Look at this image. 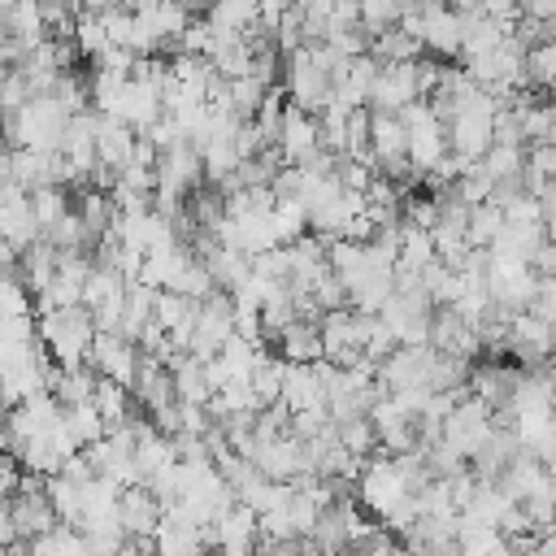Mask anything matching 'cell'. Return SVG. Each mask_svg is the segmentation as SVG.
<instances>
[{"instance_id":"cell-1","label":"cell","mask_w":556,"mask_h":556,"mask_svg":"<svg viewBox=\"0 0 556 556\" xmlns=\"http://www.w3.org/2000/svg\"><path fill=\"white\" fill-rule=\"evenodd\" d=\"M96 334V321L83 304H61V308H43L35 313V339L43 343V352L52 356V365L74 369L87 365V343Z\"/></svg>"},{"instance_id":"cell-2","label":"cell","mask_w":556,"mask_h":556,"mask_svg":"<svg viewBox=\"0 0 556 556\" xmlns=\"http://www.w3.org/2000/svg\"><path fill=\"white\" fill-rule=\"evenodd\" d=\"M65 104L43 91V96H30L22 109H13L9 117H0V130L9 135V143L17 148H56L61 143V126H65Z\"/></svg>"},{"instance_id":"cell-3","label":"cell","mask_w":556,"mask_h":556,"mask_svg":"<svg viewBox=\"0 0 556 556\" xmlns=\"http://www.w3.org/2000/svg\"><path fill=\"white\" fill-rule=\"evenodd\" d=\"M278 61L287 65V70H282V96H287L295 109H304V113H313V117H317V113L334 100V83H330L326 65H317V61H313L308 43H300V48L282 52Z\"/></svg>"},{"instance_id":"cell-4","label":"cell","mask_w":556,"mask_h":556,"mask_svg":"<svg viewBox=\"0 0 556 556\" xmlns=\"http://www.w3.org/2000/svg\"><path fill=\"white\" fill-rule=\"evenodd\" d=\"M400 122H404V156H408V165L417 174L434 169L443 161V152H447V139H443V122L430 109V100L417 96L413 104H404L400 109Z\"/></svg>"},{"instance_id":"cell-5","label":"cell","mask_w":556,"mask_h":556,"mask_svg":"<svg viewBox=\"0 0 556 556\" xmlns=\"http://www.w3.org/2000/svg\"><path fill=\"white\" fill-rule=\"evenodd\" d=\"M491 426H495V408L465 391V395L443 413V421H439V443L452 447L460 460H469V456L486 443Z\"/></svg>"},{"instance_id":"cell-6","label":"cell","mask_w":556,"mask_h":556,"mask_svg":"<svg viewBox=\"0 0 556 556\" xmlns=\"http://www.w3.org/2000/svg\"><path fill=\"white\" fill-rule=\"evenodd\" d=\"M100 113H109V117L126 122V126L139 135L148 122H156V117L165 113V109H161V87H156V83H148V78H139V74H126Z\"/></svg>"},{"instance_id":"cell-7","label":"cell","mask_w":556,"mask_h":556,"mask_svg":"<svg viewBox=\"0 0 556 556\" xmlns=\"http://www.w3.org/2000/svg\"><path fill=\"white\" fill-rule=\"evenodd\" d=\"M135 365H139V343H130L126 334L117 330H96L91 343H87V369L130 387L135 382Z\"/></svg>"},{"instance_id":"cell-8","label":"cell","mask_w":556,"mask_h":556,"mask_svg":"<svg viewBox=\"0 0 556 556\" xmlns=\"http://www.w3.org/2000/svg\"><path fill=\"white\" fill-rule=\"evenodd\" d=\"M417 35H421V52L447 61V56L460 52V13L452 4L421 0V9H417Z\"/></svg>"},{"instance_id":"cell-9","label":"cell","mask_w":556,"mask_h":556,"mask_svg":"<svg viewBox=\"0 0 556 556\" xmlns=\"http://www.w3.org/2000/svg\"><path fill=\"white\" fill-rule=\"evenodd\" d=\"M421 96L417 87V56L413 61H382L378 74H374V87H369V109H387V113H400L404 104H413Z\"/></svg>"},{"instance_id":"cell-10","label":"cell","mask_w":556,"mask_h":556,"mask_svg":"<svg viewBox=\"0 0 556 556\" xmlns=\"http://www.w3.org/2000/svg\"><path fill=\"white\" fill-rule=\"evenodd\" d=\"M282 165H304L321 143H317V117L295 109L291 100L282 104V117H278V139H274Z\"/></svg>"},{"instance_id":"cell-11","label":"cell","mask_w":556,"mask_h":556,"mask_svg":"<svg viewBox=\"0 0 556 556\" xmlns=\"http://www.w3.org/2000/svg\"><path fill=\"white\" fill-rule=\"evenodd\" d=\"M0 239H4L13 252H22L26 243L39 239V222H35L30 195H26V187H17V182L0 191Z\"/></svg>"},{"instance_id":"cell-12","label":"cell","mask_w":556,"mask_h":556,"mask_svg":"<svg viewBox=\"0 0 556 556\" xmlns=\"http://www.w3.org/2000/svg\"><path fill=\"white\" fill-rule=\"evenodd\" d=\"M213 547H222V552H230V556H243V552H252L256 547V513L248 508V504H226L217 517H213Z\"/></svg>"},{"instance_id":"cell-13","label":"cell","mask_w":556,"mask_h":556,"mask_svg":"<svg viewBox=\"0 0 556 556\" xmlns=\"http://www.w3.org/2000/svg\"><path fill=\"white\" fill-rule=\"evenodd\" d=\"M517 365H504V361H482V365H469V378H465V391L478 395L482 404L491 408H504L513 382H517Z\"/></svg>"},{"instance_id":"cell-14","label":"cell","mask_w":556,"mask_h":556,"mask_svg":"<svg viewBox=\"0 0 556 556\" xmlns=\"http://www.w3.org/2000/svg\"><path fill=\"white\" fill-rule=\"evenodd\" d=\"M161 517V500L148 491V482H130L117 491V521L126 534H152Z\"/></svg>"},{"instance_id":"cell-15","label":"cell","mask_w":556,"mask_h":556,"mask_svg":"<svg viewBox=\"0 0 556 556\" xmlns=\"http://www.w3.org/2000/svg\"><path fill=\"white\" fill-rule=\"evenodd\" d=\"M130 148H135V130H130L126 122L100 113V117H96V161L109 165V169H117V165L130 161Z\"/></svg>"},{"instance_id":"cell-16","label":"cell","mask_w":556,"mask_h":556,"mask_svg":"<svg viewBox=\"0 0 556 556\" xmlns=\"http://www.w3.org/2000/svg\"><path fill=\"white\" fill-rule=\"evenodd\" d=\"M269 343H278V356H282V361H321L317 321H308V317H291Z\"/></svg>"},{"instance_id":"cell-17","label":"cell","mask_w":556,"mask_h":556,"mask_svg":"<svg viewBox=\"0 0 556 556\" xmlns=\"http://www.w3.org/2000/svg\"><path fill=\"white\" fill-rule=\"evenodd\" d=\"M369 56L374 61H413V56H421V39L413 30H404L400 22H391L369 35Z\"/></svg>"},{"instance_id":"cell-18","label":"cell","mask_w":556,"mask_h":556,"mask_svg":"<svg viewBox=\"0 0 556 556\" xmlns=\"http://www.w3.org/2000/svg\"><path fill=\"white\" fill-rule=\"evenodd\" d=\"M91 404H96V413L104 417V430H109V426H122V421L130 417V404H135V395H130V387H122V382H113V378L96 374V387H91Z\"/></svg>"},{"instance_id":"cell-19","label":"cell","mask_w":556,"mask_h":556,"mask_svg":"<svg viewBox=\"0 0 556 556\" xmlns=\"http://www.w3.org/2000/svg\"><path fill=\"white\" fill-rule=\"evenodd\" d=\"M521 74H526V87L530 91L547 96V87L556 78V48H552V39H539V43L521 48Z\"/></svg>"},{"instance_id":"cell-20","label":"cell","mask_w":556,"mask_h":556,"mask_svg":"<svg viewBox=\"0 0 556 556\" xmlns=\"http://www.w3.org/2000/svg\"><path fill=\"white\" fill-rule=\"evenodd\" d=\"M500 226H504V213H500L495 200H478V204L465 208V239H469V248H486Z\"/></svg>"},{"instance_id":"cell-21","label":"cell","mask_w":556,"mask_h":556,"mask_svg":"<svg viewBox=\"0 0 556 556\" xmlns=\"http://www.w3.org/2000/svg\"><path fill=\"white\" fill-rule=\"evenodd\" d=\"M61 426L74 434V443H78V447L104 434V417L96 413V404H91V400H83V404H65V408H61Z\"/></svg>"},{"instance_id":"cell-22","label":"cell","mask_w":556,"mask_h":556,"mask_svg":"<svg viewBox=\"0 0 556 556\" xmlns=\"http://www.w3.org/2000/svg\"><path fill=\"white\" fill-rule=\"evenodd\" d=\"M334 439H339L352 456H369V452H378V434H374V426H369L365 413H352V417L334 421Z\"/></svg>"},{"instance_id":"cell-23","label":"cell","mask_w":556,"mask_h":556,"mask_svg":"<svg viewBox=\"0 0 556 556\" xmlns=\"http://www.w3.org/2000/svg\"><path fill=\"white\" fill-rule=\"evenodd\" d=\"M26 195H30V208H35V222H39V230H43V226H52V222H56V217L70 208V187H56V182L30 187Z\"/></svg>"},{"instance_id":"cell-24","label":"cell","mask_w":556,"mask_h":556,"mask_svg":"<svg viewBox=\"0 0 556 556\" xmlns=\"http://www.w3.org/2000/svg\"><path fill=\"white\" fill-rule=\"evenodd\" d=\"M269 87L256 78V74H235V78H226V100H230V109L239 113V117H252V109L261 104V96H265Z\"/></svg>"},{"instance_id":"cell-25","label":"cell","mask_w":556,"mask_h":556,"mask_svg":"<svg viewBox=\"0 0 556 556\" xmlns=\"http://www.w3.org/2000/svg\"><path fill=\"white\" fill-rule=\"evenodd\" d=\"M169 291H178V295H187V300H204V295L213 291V274L204 269V261H195V256H191V261L174 274Z\"/></svg>"},{"instance_id":"cell-26","label":"cell","mask_w":556,"mask_h":556,"mask_svg":"<svg viewBox=\"0 0 556 556\" xmlns=\"http://www.w3.org/2000/svg\"><path fill=\"white\" fill-rule=\"evenodd\" d=\"M0 313H35V300L17 274H0Z\"/></svg>"},{"instance_id":"cell-27","label":"cell","mask_w":556,"mask_h":556,"mask_svg":"<svg viewBox=\"0 0 556 556\" xmlns=\"http://www.w3.org/2000/svg\"><path fill=\"white\" fill-rule=\"evenodd\" d=\"M517 9L526 17H539V22H552L556 17V0H517Z\"/></svg>"},{"instance_id":"cell-28","label":"cell","mask_w":556,"mask_h":556,"mask_svg":"<svg viewBox=\"0 0 556 556\" xmlns=\"http://www.w3.org/2000/svg\"><path fill=\"white\" fill-rule=\"evenodd\" d=\"M182 4H187V9H191V13H204V9H208V4H213V0H182Z\"/></svg>"}]
</instances>
